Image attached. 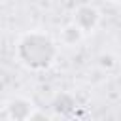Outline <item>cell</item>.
<instances>
[{
  "label": "cell",
  "instance_id": "7a4b0ae2",
  "mask_svg": "<svg viewBox=\"0 0 121 121\" xmlns=\"http://www.w3.org/2000/svg\"><path fill=\"white\" fill-rule=\"evenodd\" d=\"M100 21V13L96 8L93 6H79L74 13V23L87 34V32H93V28L98 25Z\"/></svg>",
  "mask_w": 121,
  "mask_h": 121
},
{
  "label": "cell",
  "instance_id": "6da1fadb",
  "mask_svg": "<svg viewBox=\"0 0 121 121\" xmlns=\"http://www.w3.org/2000/svg\"><path fill=\"white\" fill-rule=\"evenodd\" d=\"M17 59L21 64L32 70H43L49 68L57 57V45L55 42L38 30L26 32L17 42Z\"/></svg>",
  "mask_w": 121,
  "mask_h": 121
},
{
  "label": "cell",
  "instance_id": "3957f363",
  "mask_svg": "<svg viewBox=\"0 0 121 121\" xmlns=\"http://www.w3.org/2000/svg\"><path fill=\"white\" fill-rule=\"evenodd\" d=\"M83 36H85V32H83L74 21H72L70 25H66V26L62 28V32H60V40H62L66 45H76Z\"/></svg>",
  "mask_w": 121,
  "mask_h": 121
},
{
  "label": "cell",
  "instance_id": "277c9868",
  "mask_svg": "<svg viewBox=\"0 0 121 121\" xmlns=\"http://www.w3.org/2000/svg\"><path fill=\"white\" fill-rule=\"evenodd\" d=\"M113 2H119V4H121V0H113Z\"/></svg>",
  "mask_w": 121,
  "mask_h": 121
}]
</instances>
